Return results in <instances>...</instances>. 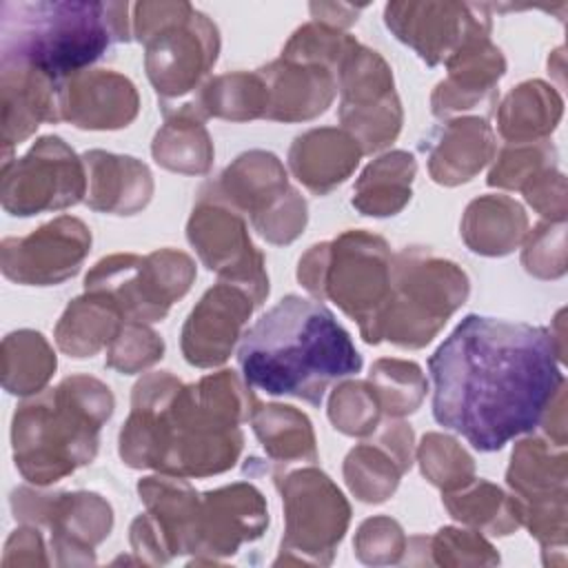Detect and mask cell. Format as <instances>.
<instances>
[{
	"label": "cell",
	"mask_w": 568,
	"mask_h": 568,
	"mask_svg": "<svg viewBox=\"0 0 568 568\" xmlns=\"http://www.w3.org/2000/svg\"><path fill=\"white\" fill-rule=\"evenodd\" d=\"M253 306H257L253 297L231 286L220 284L211 288L184 326L182 348L186 359L197 366L224 362Z\"/></svg>",
	"instance_id": "9c48e42d"
},
{
	"label": "cell",
	"mask_w": 568,
	"mask_h": 568,
	"mask_svg": "<svg viewBox=\"0 0 568 568\" xmlns=\"http://www.w3.org/2000/svg\"><path fill=\"white\" fill-rule=\"evenodd\" d=\"M237 362L248 386L313 406L333 382L362 368V355L335 315L300 295L280 300L244 333Z\"/></svg>",
	"instance_id": "7a4b0ae2"
},
{
	"label": "cell",
	"mask_w": 568,
	"mask_h": 568,
	"mask_svg": "<svg viewBox=\"0 0 568 568\" xmlns=\"http://www.w3.org/2000/svg\"><path fill=\"white\" fill-rule=\"evenodd\" d=\"M2 204L13 215L75 204L84 191L80 162L60 138H42L13 166L4 164Z\"/></svg>",
	"instance_id": "8992f818"
},
{
	"label": "cell",
	"mask_w": 568,
	"mask_h": 568,
	"mask_svg": "<svg viewBox=\"0 0 568 568\" xmlns=\"http://www.w3.org/2000/svg\"><path fill=\"white\" fill-rule=\"evenodd\" d=\"M135 33L146 44V71L158 93H186L217 58L215 24L189 2H140Z\"/></svg>",
	"instance_id": "5b68a950"
},
{
	"label": "cell",
	"mask_w": 568,
	"mask_h": 568,
	"mask_svg": "<svg viewBox=\"0 0 568 568\" xmlns=\"http://www.w3.org/2000/svg\"><path fill=\"white\" fill-rule=\"evenodd\" d=\"M386 27L435 64L455 55L477 36H488V7L459 2H393L384 9ZM448 58V60H450Z\"/></svg>",
	"instance_id": "52a82bcc"
},
{
	"label": "cell",
	"mask_w": 568,
	"mask_h": 568,
	"mask_svg": "<svg viewBox=\"0 0 568 568\" xmlns=\"http://www.w3.org/2000/svg\"><path fill=\"white\" fill-rule=\"evenodd\" d=\"M113 397L89 377L64 379L55 390L22 404L13 415V457L20 473L49 484L93 459L98 428L111 415Z\"/></svg>",
	"instance_id": "277c9868"
},
{
	"label": "cell",
	"mask_w": 568,
	"mask_h": 568,
	"mask_svg": "<svg viewBox=\"0 0 568 568\" xmlns=\"http://www.w3.org/2000/svg\"><path fill=\"white\" fill-rule=\"evenodd\" d=\"M55 368L47 342L40 333L20 331L4 339V388L13 395L38 393Z\"/></svg>",
	"instance_id": "30bf717a"
},
{
	"label": "cell",
	"mask_w": 568,
	"mask_h": 568,
	"mask_svg": "<svg viewBox=\"0 0 568 568\" xmlns=\"http://www.w3.org/2000/svg\"><path fill=\"white\" fill-rule=\"evenodd\" d=\"M120 40H126V2L0 4L2 67L38 73L55 84Z\"/></svg>",
	"instance_id": "3957f363"
},
{
	"label": "cell",
	"mask_w": 568,
	"mask_h": 568,
	"mask_svg": "<svg viewBox=\"0 0 568 568\" xmlns=\"http://www.w3.org/2000/svg\"><path fill=\"white\" fill-rule=\"evenodd\" d=\"M433 415L473 448L493 453L544 419L564 386L541 326L466 315L428 359Z\"/></svg>",
	"instance_id": "6da1fadb"
},
{
	"label": "cell",
	"mask_w": 568,
	"mask_h": 568,
	"mask_svg": "<svg viewBox=\"0 0 568 568\" xmlns=\"http://www.w3.org/2000/svg\"><path fill=\"white\" fill-rule=\"evenodd\" d=\"M91 235L80 220L60 217L27 237L2 242V271L22 284H58L78 271Z\"/></svg>",
	"instance_id": "ba28073f"
},
{
	"label": "cell",
	"mask_w": 568,
	"mask_h": 568,
	"mask_svg": "<svg viewBox=\"0 0 568 568\" xmlns=\"http://www.w3.org/2000/svg\"><path fill=\"white\" fill-rule=\"evenodd\" d=\"M122 339L118 342L120 348H115L109 357V364L120 368V371H135L140 366H146L151 362H155L158 357H162V342L158 339L155 333L135 326V344H131V335L129 328L120 335Z\"/></svg>",
	"instance_id": "8fae6325"
}]
</instances>
